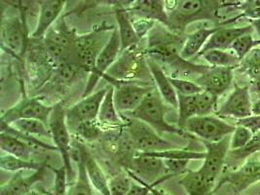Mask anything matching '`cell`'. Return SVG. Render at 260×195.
<instances>
[{"label": "cell", "instance_id": "cell-5", "mask_svg": "<svg viewBox=\"0 0 260 195\" xmlns=\"http://www.w3.org/2000/svg\"><path fill=\"white\" fill-rule=\"evenodd\" d=\"M125 119L126 131L130 135L138 153L158 152L176 148L173 143L162 138L161 135L144 122L130 117H126Z\"/></svg>", "mask_w": 260, "mask_h": 195}, {"label": "cell", "instance_id": "cell-23", "mask_svg": "<svg viewBox=\"0 0 260 195\" xmlns=\"http://www.w3.org/2000/svg\"><path fill=\"white\" fill-rule=\"evenodd\" d=\"M83 161L90 183L96 191L102 195H111L109 189V181L96 160L88 150V148L80 144Z\"/></svg>", "mask_w": 260, "mask_h": 195}, {"label": "cell", "instance_id": "cell-4", "mask_svg": "<svg viewBox=\"0 0 260 195\" xmlns=\"http://www.w3.org/2000/svg\"><path fill=\"white\" fill-rule=\"evenodd\" d=\"M51 139L54 142V145L57 147L58 152L62 159V165L69 173V179L74 175V170L72 166L71 159V130L67 122V110H64L61 103L56 104L53 108V111L50 115L48 124Z\"/></svg>", "mask_w": 260, "mask_h": 195}, {"label": "cell", "instance_id": "cell-19", "mask_svg": "<svg viewBox=\"0 0 260 195\" xmlns=\"http://www.w3.org/2000/svg\"><path fill=\"white\" fill-rule=\"evenodd\" d=\"M165 3V1L161 0L136 1L127 11L132 18L159 22L167 27L169 22V14L166 9Z\"/></svg>", "mask_w": 260, "mask_h": 195}, {"label": "cell", "instance_id": "cell-51", "mask_svg": "<svg viewBox=\"0 0 260 195\" xmlns=\"http://www.w3.org/2000/svg\"><path fill=\"white\" fill-rule=\"evenodd\" d=\"M151 194L152 195H170L168 194L167 192H166L165 190H163V189H158V188H156V187H154L152 188V190H151Z\"/></svg>", "mask_w": 260, "mask_h": 195}, {"label": "cell", "instance_id": "cell-26", "mask_svg": "<svg viewBox=\"0 0 260 195\" xmlns=\"http://www.w3.org/2000/svg\"><path fill=\"white\" fill-rule=\"evenodd\" d=\"M115 18L117 21V30L121 42V50L124 51L136 45L141 38L135 29L128 11L125 9H117L115 12Z\"/></svg>", "mask_w": 260, "mask_h": 195}, {"label": "cell", "instance_id": "cell-47", "mask_svg": "<svg viewBox=\"0 0 260 195\" xmlns=\"http://www.w3.org/2000/svg\"><path fill=\"white\" fill-rule=\"evenodd\" d=\"M132 21H133L135 29H136V31H137V34H138L140 38L144 37L149 31V29L153 26L154 24V22H152V21H148V20H144V19L132 18Z\"/></svg>", "mask_w": 260, "mask_h": 195}, {"label": "cell", "instance_id": "cell-48", "mask_svg": "<svg viewBox=\"0 0 260 195\" xmlns=\"http://www.w3.org/2000/svg\"><path fill=\"white\" fill-rule=\"evenodd\" d=\"M250 89V93L255 94L256 96L260 98V81L257 82H251V85L249 86ZM258 98V99H259Z\"/></svg>", "mask_w": 260, "mask_h": 195}, {"label": "cell", "instance_id": "cell-22", "mask_svg": "<svg viewBox=\"0 0 260 195\" xmlns=\"http://www.w3.org/2000/svg\"><path fill=\"white\" fill-rule=\"evenodd\" d=\"M46 166L40 170L34 172L32 175L23 176V171L16 173L12 179L1 185L0 195H28L32 190L31 187L38 182H41L44 178Z\"/></svg>", "mask_w": 260, "mask_h": 195}, {"label": "cell", "instance_id": "cell-11", "mask_svg": "<svg viewBox=\"0 0 260 195\" xmlns=\"http://www.w3.org/2000/svg\"><path fill=\"white\" fill-rule=\"evenodd\" d=\"M114 87V103L119 113H131L137 110L146 97L155 88L151 86L140 85L136 82L111 83Z\"/></svg>", "mask_w": 260, "mask_h": 195}, {"label": "cell", "instance_id": "cell-50", "mask_svg": "<svg viewBox=\"0 0 260 195\" xmlns=\"http://www.w3.org/2000/svg\"><path fill=\"white\" fill-rule=\"evenodd\" d=\"M250 24L253 27V30H255V32L260 37V19L259 20H252V21H250Z\"/></svg>", "mask_w": 260, "mask_h": 195}, {"label": "cell", "instance_id": "cell-52", "mask_svg": "<svg viewBox=\"0 0 260 195\" xmlns=\"http://www.w3.org/2000/svg\"><path fill=\"white\" fill-rule=\"evenodd\" d=\"M28 195H44L43 193H41V192H39V191H37V190H35V189H32L30 192H29V194Z\"/></svg>", "mask_w": 260, "mask_h": 195}, {"label": "cell", "instance_id": "cell-21", "mask_svg": "<svg viewBox=\"0 0 260 195\" xmlns=\"http://www.w3.org/2000/svg\"><path fill=\"white\" fill-rule=\"evenodd\" d=\"M147 66L153 77L154 82L157 87V91L164 100L167 105L178 110V96L177 91L171 82L170 76L166 74L165 71L161 68L158 61L152 58L147 59Z\"/></svg>", "mask_w": 260, "mask_h": 195}, {"label": "cell", "instance_id": "cell-45", "mask_svg": "<svg viewBox=\"0 0 260 195\" xmlns=\"http://www.w3.org/2000/svg\"><path fill=\"white\" fill-rule=\"evenodd\" d=\"M189 162L188 160H164L167 175L176 177L178 175L185 174Z\"/></svg>", "mask_w": 260, "mask_h": 195}, {"label": "cell", "instance_id": "cell-7", "mask_svg": "<svg viewBox=\"0 0 260 195\" xmlns=\"http://www.w3.org/2000/svg\"><path fill=\"white\" fill-rule=\"evenodd\" d=\"M121 42L119 37L117 27H114L112 30L111 37L107 41L106 46L99 54L95 61L94 70L90 73V76L87 81V85L83 92L82 98L88 97L94 93L95 86L99 81L106 76L107 70L116 61L119 53L121 52Z\"/></svg>", "mask_w": 260, "mask_h": 195}, {"label": "cell", "instance_id": "cell-17", "mask_svg": "<svg viewBox=\"0 0 260 195\" xmlns=\"http://www.w3.org/2000/svg\"><path fill=\"white\" fill-rule=\"evenodd\" d=\"M223 182L231 183L237 193L246 190L250 185L260 182V159L248 158L242 166L227 175Z\"/></svg>", "mask_w": 260, "mask_h": 195}, {"label": "cell", "instance_id": "cell-6", "mask_svg": "<svg viewBox=\"0 0 260 195\" xmlns=\"http://www.w3.org/2000/svg\"><path fill=\"white\" fill-rule=\"evenodd\" d=\"M236 126L228 124L224 120L213 116H195L186 122L183 130L193 135L203 142L216 143L229 137L235 131Z\"/></svg>", "mask_w": 260, "mask_h": 195}, {"label": "cell", "instance_id": "cell-14", "mask_svg": "<svg viewBox=\"0 0 260 195\" xmlns=\"http://www.w3.org/2000/svg\"><path fill=\"white\" fill-rule=\"evenodd\" d=\"M230 139L231 137H226L216 143L203 142L206 147V158L200 170L214 182H216L226 163L230 150Z\"/></svg>", "mask_w": 260, "mask_h": 195}, {"label": "cell", "instance_id": "cell-46", "mask_svg": "<svg viewBox=\"0 0 260 195\" xmlns=\"http://www.w3.org/2000/svg\"><path fill=\"white\" fill-rule=\"evenodd\" d=\"M236 125L244 126L251 131L253 135H256L260 132V114H252L251 116L237 120Z\"/></svg>", "mask_w": 260, "mask_h": 195}, {"label": "cell", "instance_id": "cell-44", "mask_svg": "<svg viewBox=\"0 0 260 195\" xmlns=\"http://www.w3.org/2000/svg\"><path fill=\"white\" fill-rule=\"evenodd\" d=\"M73 132L85 141H93L101 136L102 128L98 125L96 121L87 122L77 126Z\"/></svg>", "mask_w": 260, "mask_h": 195}, {"label": "cell", "instance_id": "cell-53", "mask_svg": "<svg viewBox=\"0 0 260 195\" xmlns=\"http://www.w3.org/2000/svg\"><path fill=\"white\" fill-rule=\"evenodd\" d=\"M151 195H152V194H151Z\"/></svg>", "mask_w": 260, "mask_h": 195}, {"label": "cell", "instance_id": "cell-15", "mask_svg": "<svg viewBox=\"0 0 260 195\" xmlns=\"http://www.w3.org/2000/svg\"><path fill=\"white\" fill-rule=\"evenodd\" d=\"M135 174L142 182L151 184L162 180L167 175L165 163L163 159L138 153L126 168Z\"/></svg>", "mask_w": 260, "mask_h": 195}, {"label": "cell", "instance_id": "cell-10", "mask_svg": "<svg viewBox=\"0 0 260 195\" xmlns=\"http://www.w3.org/2000/svg\"><path fill=\"white\" fill-rule=\"evenodd\" d=\"M53 108L54 106H47L36 98H24L16 106L2 113L1 123L11 125L21 119H36L48 126Z\"/></svg>", "mask_w": 260, "mask_h": 195}, {"label": "cell", "instance_id": "cell-18", "mask_svg": "<svg viewBox=\"0 0 260 195\" xmlns=\"http://www.w3.org/2000/svg\"><path fill=\"white\" fill-rule=\"evenodd\" d=\"M66 5L62 0H44L39 2V16L36 28L31 34L34 39H40L45 37L51 26L59 19Z\"/></svg>", "mask_w": 260, "mask_h": 195}, {"label": "cell", "instance_id": "cell-24", "mask_svg": "<svg viewBox=\"0 0 260 195\" xmlns=\"http://www.w3.org/2000/svg\"><path fill=\"white\" fill-rule=\"evenodd\" d=\"M178 183L188 195H212L215 190V182L207 177L200 169L187 171Z\"/></svg>", "mask_w": 260, "mask_h": 195}, {"label": "cell", "instance_id": "cell-35", "mask_svg": "<svg viewBox=\"0 0 260 195\" xmlns=\"http://www.w3.org/2000/svg\"><path fill=\"white\" fill-rule=\"evenodd\" d=\"M258 150H260V132L254 135L253 139L248 143L247 146L236 150H229L227 159L231 160L233 163H242L243 165L248 158L253 156V154L256 153V151Z\"/></svg>", "mask_w": 260, "mask_h": 195}, {"label": "cell", "instance_id": "cell-16", "mask_svg": "<svg viewBox=\"0 0 260 195\" xmlns=\"http://www.w3.org/2000/svg\"><path fill=\"white\" fill-rule=\"evenodd\" d=\"M233 71L231 68L210 67L205 73L194 81L201 86L204 91H208L219 97L231 87L233 83Z\"/></svg>", "mask_w": 260, "mask_h": 195}, {"label": "cell", "instance_id": "cell-25", "mask_svg": "<svg viewBox=\"0 0 260 195\" xmlns=\"http://www.w3.org/2000/svg\"><path fill=\"white\" fill-rule=\"evenodd\" d=\"M222 25L214 27H202L188 35L180 49V57L184 60H189L194 56H198L209 41V39L215 34Z\"/></svg>", "mask_w": 260, "mask_h": 195}, {"label": "cell", "instance_id": "cell-1", "mask_svg": "<svg viewBox=\"0 0 260 195\" xmlns=\"http://www.w3.org/2000/svg\"><path fill=\"white\" fill-rule=\"evenodd\" d=\"M169 14L167 27L177 34L183 32L189 24L200 21L219 22V10L224 7L222 1L180 0Z\"/></svg>", "mask_w": 260, "mask_h": 195}, {"label": "cell", "instance_id": "cell-3", "mask_svg": "<svg viewBox=\"0 0 260 195\" xmlns=\"http://www.w3.org/2000/svg\"><path fill=\"white\" fill-rule=\"evenodd\" d=\"M114 27L115 26H112L111 28L100 27L90 34L76 36L72 54L75 57L76 64L79 69L87 73H92L99 54L111 37L112 31L110 34L108 31L110 29L112 30Z\"/></svg>", "mask_w": 260, "mask_h": 195}, {"label": "cell", "instance_id": "cell-36", "mask_svg": "<svg viewBox=\"0 0 260 195\" xmlns=\"http://www.w3.org/2000/svg\"><path fill=\"white\" fill-rule=\"evenodd\" d=\"M241 70L249 77L251 82L260 81V49H255L241 61Z\"/></svg>", "mask_w": 260, "mask_h": 195}, {"label": "cell", "instance_id": "cell-37", "mask_svg": "<svg viewBox=\"0 0 260 195\" xmlns=\"http://www.w3.org/2000/svg\"><path fill=\"white\" fill-rule=\"evenodd\" d=\"M259 45L260 39H255L252 37V34H248L238 38L231 49L238 59L242 61L250 52L255 50Z\"/></svg>", "mask_w": 260, "mask_h": 195}, {"label": "cell", "instance_id": "cell-40", "mask_svg": "<svg viewBox=\"0 0 260 195\" xmlns=\"http://www.w3.org/2000/svg\"><path fill=\"white\" fill-rule=\"evenodd\" d=\"M171 82L174 86L175 90L177 91L178 95L182 96H193L197 95L204 91L201 86L198 85L195 81L189 79H182V78H175L170 77Z\"/></svg>", "mask_w": 260, "mask_h": 195}, {"label": "cell", "instance_id": "cell-34", "mask_svg": "<svg viewBox=\"0 0 260 195\" xmlns=\"http://www.w3.org/2000/svg\"><path fill=\"white\" fill-rule=\"evenodd\" d=\"M178 96V127L183 130L186 122L198 115L197 95Z\"/></svg>", "mask_w": 260, "mask_h": 195}, {"label": "cell", "instance_id": "cell-49", "mask_svg": "<svg viewBox=\"0 0 260 195\" xmlns=\"http://www.w3.org/2000/svg\"><path fill=\"white\" fill-rule=\"evenodd\" d=\"M252 114H260V98L252 103Z\"/></svg>", "mask_w": 260, "mask_h": 195}, {"label": "cell", "instance_id": "cell-30", "mask_svg": "<svg viewBox=\"0 0 260 195\" xmlns=\"http://www.w3.org/2000/svg\"><path fill=\"white\" fill-rule=\"evenodd\" d=\"M202 57L207 61L210 67L214 68H231L235 69L239 67L241 61L238 59L234 53L223 50H210L201 54Z\"/></svg>", "mask_w": 260, "mask_h": 195}, {"label": "cell", "instance_id": "cell-8", "mask_svg": "<svg viewBox=\"0 0 260 195\" xmlns=\"http://www.w3.org/2000/svg\"><path fill=\"white\" fill-rule=\"evenodd\" d=\"M2 48L14 58L21 60L24 57L27 45L24 22L19 16L7 17L1 24Z\"/></svg>", "mask_w": 260, "mask_h": 195}, {"label": "cell", "instance_id": "cell-28", "mask_svg": "<svg viewBox=\"0 0 260 195\" xmlns=\"http://www.w3.org/2000/svg\"><path fill=\"white\" fill-rule=\"evenodd\" d=\"M0 147L6 154L24 160H30L34 150L31 146L20 138L3 132L0 135Z\"/></svg>", "mask_w": 260, "mask_h": 195}, {"label": "cell", "instance_id": "cell-31", "mask_svg": "<svg viewBox=\"0 0 260 195\" xmlns=\"http://www.w3.org/2000/svg\"><path fill=\"white\" fill-rule=\"evenodd\" d=\"M0 166L1 169L7 172H22V171H36L40 170L47 165L36 163L32 160H24V159L18 158L9 154H2L0 158Z\"/></svg>", "mask_w": 260, "mask_h": 195}, {"label": "cell", "instance_id": "cell-39", "mask_svg": "<svg viewBox=\"0 0 260 195\" xmlns=\"http://www.w3.org/2000/svg\"><path fill=\"white\" fill-rule=\"evenodd\" d=\"M232 6L242 12L237 16L238 19L246 18L251 21L260 19V0H247L236 2V4H232Z\"/></svg>", "mask_w": 260, "mask_h": 195}, {"label": "cell", "instance_id": "cell-12", "mask_svg": "<svg viewBox=\"0 0 260 195\" xmlns=\"http://www.w3.org/2000/svg\"><path fill=\"white\" fill-rule=\"evenodd\" d=\"M252 101L249 86L234 84V90L220 108L216 115L220 117H232L241 120L252 115Z\"/></svg>", "mask_w": 260, "mask_h": 195}, {"label": "cell", "instance_id": "cell-32", "mask_svg": "<svg viewBox=\"0 0 260 195\" xmlns=\"http://www.w3.org/2000/svg\"><path fill=\"white\" fill-rule=\"evenodd\" d=\"M149 156H153L163 160H205L206 151H195L182 148H171L158 152H149L144 153Z\"/></svg>", "mask_w": 260, "mask_h": 195}, {"label": "cell", "instance_id": "cell-29", "mask_svg": "<svg viewBox=\"0 0 260 195\" xmlns=\"http://www.w3.org/2000/svg\"><path fill=\"white\" fill-rule=\"evenodd\" d=\"M79 151L74 160V162L77 165V177L75 182L71 183L69 185L68 189V194L67 195H94L93 193V186L90 183V180L88 178L86 168L84 165V161L82 158V153H81V148H80V143H77Z\"/></svg>", "mask_w": 260, "mask_h": 195}, {"label": "cell", "instance_id": "cell-13", "mask_svg": "<svg viewBox=\"0 0 260 195\" xmlns=\"http://www.w3.org/2000/svg\"><path fill=\"white\" fill-rule=\"evenodd\" d=\"M76 36L67 28L52 27L44 37L45 50L51 61L56 64L68 61V56L73 52V43Z\"/></svg>", "mask_w": 260, "mask_h": 195}, {"label": "cell", "instance_id": "cell-2", "mask_svg": "<svg viewBox=\"0 0 260 195\" xmlns=\"http://www.w3.org/2000/svg\"><path fill=\"white\" fill-rule=\"evenodd\" d=\"M164 100L160 96L159 92L154 89L139 106L137 110L128 114L127 117L135 118L144 122L145 124L152 127L159 134H177L179 136L185 135V131L167 121L166 113L167 106Z\"/></svg>", "mask_w": 260, "mask_h": 195}, {"label": "cell", "instance_id": "cell-43", "mask_svg": "<svg viewBox=\"0 0 260 195\" xmlns=\"http://www.w3.org/2000/svg\"><path fill=\"white\" fill-rule=\"evenodd\" d=\"M48 169L53 171L55 174V181H54V188H53V195H67L69 189V173L66 167L62 165L59 168H53L51 166Z\"/></svg>", "mask_w": 260, "mask_h": 195}, {"label": "cell", "instance_id": "cell-33", "mask_svg": "<svg viewBox=\"0 0 260 195\" xmlns=\"http://www.w3.org/2000/svg\"><path fill=\"white\" fill-rule=\"evenodd\" d=\"M14 129L27 136L36 138H51L49 127L45 123L36 119H21L11 124Z\"/></svg>", "mask_w": 260, "mask_h": 195}, {"label": "cell", "instance_id": "cell-42", "mask_svg": "<svg viewBox=\"0 0 260 195\" xmlns=\"http://www.w3.org/2000/svg\"><path fill=\"white\" fill-rule=\"evenodd\" d=\"M253 137L254 135L248 128L236 125V129L233 134L231 135L230 139V150H236L247 146L253 139Z\"/></svg>", "mask_w": 260, "mask_h": 195}, {"label": "cell", "instance_id": "cell-9", "mask_svg": "<svg viewBox=\"0 0 260 195\" xmlns=\"http://www.w3.org/2000/svg\"><path fill=\"white\" fill-rule=\"evenodd\" d=\"M108 86L94 92L88 97L82 98L81 101L67 110V122L71 132L83 123L98 120L102 103L107 95Z\"/></svg>", "mask_w": 260, "mask_h": 195}, {"label": "cell", "instance_id": "cell-20", "mask_svg": "<svg viewBox=\"0 0 260 195\" xmlns=\"http://www.w3.org/2000/svg\"><path fill=\"white\" fill-rule=\"evenodd\" d=\"M252 31H253V27L250 24L245 26H233V27L221 26L209 39V41L207 42V44L205 45V47L198 56L210 50L228 51L229 49H231L232 45L234 44V42L238 38L248 34H252Z\"/></svg>", "mask_w": 260, "mask_h": 195}, {"label": "cell", "instance_id": "cell-41", "mask_svg": "<svg viewBox=\"0 0 260 195\" xmlns=\"http://www.w3.org/2000/svg\"><path fill=\"white\" fill-rule=\"evenodd\" d=\"M133 180L127 174H118L109 180V189L111 195H127L130 191Z\"/></svg>", "mask_w": 260, "mask_h": 195}, {"label": "cell", "instance_id": "cell-38", "mask_svg": "<svg viewBox=\"0 0 260 195\" xmlns=\"http://www.w3.org/2000/svg\"><path fill=\"white\" fill-rule=\"evenodd\" d=\"M218 98L208 91H203L197 94V116L211 115L216 109Z\"/></svg>", "mask_w": 260, "mask_h": 195}, {"label": "cell", "instance_id": "cell-27", "mask_svg": "<svg viewBox=\"0 0 260 195\" xmlns=\"http://www.w3.org/2000/svg\"><path fill=\"white\" fill-rule=\"evenodd\" d=\"M124 118H121V114L115 107L114 103V87L108 86L107 95L104 99L99 116L98 122L102 124V126H109V127H117L124 124Z\"/></svg>", "mask_w": 260, "mask_h": 195}]
</instances>
